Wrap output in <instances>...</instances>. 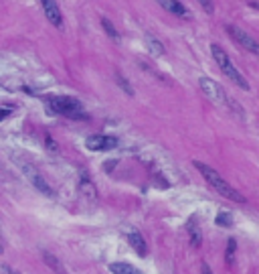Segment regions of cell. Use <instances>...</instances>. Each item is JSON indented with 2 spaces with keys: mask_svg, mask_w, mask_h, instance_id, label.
I'll return each instance as SVG.
<instances>
[{
  "mask_svg": "<svg viewBox=\"0 0 259 274\" xmlns=\"http://www.w3.org/2000/svg\"><path fill=\"white\" fill-rule=\"evenodd\" d=\"M128 244L136 250V254H138V256H146V254H148L146 240L142 238V234H140V232H130V234H128Z\"/></svg>",
  "mask_w": 259,
  "mask_h": 274,
  "instance_id": "obj_9",
  "label": "cell"
},
{
  "mask_svg": "<svg viewBox=\"0 0 259 274\" xmlns=\"http://www.w3.org/2000/svg\"><path fill=\"white\" fill-rule=\"evenodd\" d=\"M13 112V108H0V120H5Z\"/></svg>",
  "mask_w": 259,
  "mask_h": 274,
  "instance_id": "obj_22",
  "label": "cell"
},
{
  "mask_svg": "<svg viewBox=\"0 0 259 274\" xmlns=\"http://www.w3.org/2000/svg\"><path fill=\"white\" fill-rule=\"evenodd\" d=\"M200 274H213L211 266H209V264H206V262H202V264H200Z\"/></svg>",
  "mask_w": 259,
  "mask_h": 274,
  "instance_id": "obj_21",
  "label": "cell"
},
{
  "mask_svg": "<svg viewBox=\"0 0 259 274\" xmlns=\"http://www.w3.org/2000/svg\"><path fill=\"white\" fill-rule=\"evenodd\" d=\"M198 85H200V92L209 98L213 104H217V106H221V108H229V104H231V98L227 96V92L221 87V83H217L215 79H211V77H200L198 79Z\"/></svg>",
  "mask_w": 259,
  "mask_h": 274,
  "instance_id": "obj_5",
  "label": "cell"
},
{
  "mask_svg": "<svg viewBox=\"0 0 259 274\" xmlns=\"http://www.w3.org/2000/svg\"><path fill=\"white\" fill-rule=\"evenodd\" d=\"M116 79H118V85H120V87H122V89H124L128 96H134V89H132V85H130V83H128V81H126V79H124L120 73H116Z\"/></svg>",
  "mask_w": 259,
  "mask_h": 274,
  "instance_id": "obj_18",
  "label": "cell"
},
{
  "mask_svg": "<svg viewBox=\"0 0 259 274\" xmlns=\"http://www.w3.org/2000/svg\"><path fill=\"white\" fill-rule=\"evenodd\" d=\"M194 169L202 175V179L209 183L219 195H223V197H227V199H231V201H235V203H245V197H243L233 185H229L213 167H209V164H204V162H200V160H194Z\"/></svg>",
  "mask_w": 259,
  "mask_h": 274,
  "instance_id": "obj_1",
  "label": "cell"
},
{
  "mask_svg": "<svg viewBox=\"0 0 259 274\" xmlns=\"http://www.w3.org/2000/svg\"><path fill=\"white\" fill-rule=\"evenodd\" d=\"M85 146L95 152H106V150H114L118 146V138L106 136V134H93L85 140Z\"/></svg>",
  "mask_w": 259,
  "mask_h": 274,
  "instance_id": "obj_7",
  "label": "cell"
},
{
  "mask_svg": "<svg viewBox=\"0 0 259 274\" xmlns=\"http://www.w3.org/2000/svg\"><path fill=\"white\" fill-rule=\"evenodd\" d=\"M196 3L202 7V11L206 13V15H213V11H215V5H213V0H196Z\"/></svg>",
  "mask_w": 259,
  "mask_h": 274,
  "instance_id": "obj_19",
  "label": "cell"
},
{
  "mask_svg": "<svg viewBox=\"0 0 259 274\" xmlns=\"http://www.w3.org/2000/svg\"><path fill=\"white\" fill-rule=\"evenodd\" d=\"M0 254H5V246H3V242H0Z\"/></svg>",
  "mask_w": 259,
  "mask_h": 274,
  "instance_id": "obj_23",
  "label": "cell"
},
{
  "mask_svg": "<svg viewBox=\"0 0 259 274\" xmlns=\"http://www.w3.org/2000/svg\"><path fill=\"white\" fill-rule=\"evenodd\" d=\"M217 224H219L221 228H231V226H233V217H231V213L221 211V213L217 215Z\"/></svg>",
  "mask_w": 259,
  "mask_h": 274,
  "instance_id": "obj_17",
  "label": "cell"
},
{
  "mask_svg": "<svg viewBox=\"0 0 259 274\" xmlns=\"http://www.w3.org/2000/svg\"><path fill=\"white\" fill-rule=\"evenodd\" d=\"M227 33H229V37H231L239 47H243L245 51H249V53H253V55L259 53L257 41H255L251 35H247L243 29H239V27H235V25H227Z\"/></svg>",
  "mask_w": 259,
  "mask_h": 274,
  "instance_id": "obj_6",
  "label": "cell"
},
{
  "mask_svg": "<svg viewBox=\"0 0 259 274\" xmlns=\"http://www.w3.org/2000/svg\"><path fill=\"white\" fill-rule=\"evenodd\" d=\"M186 230H188V236H190V246H192V248H200V244H202V234H200V228H198V224H196L194 217L188 219Z\"/></svg>",
  "mask_w": 259,
  "mask_h": 274,
  "instance_id": "obj_10",
  "label": "cell"
},
{
  "mask_svg": "<svg viewBox=\"0 0 259 274\" xmlns=\"http://www.w3.org/2000/svg\"><path fill=\"white\" fill-rule=\"evenodd\" d=\"M110 272H114V274H144L140 268H136V266H132L128 262H112Z\"/></svg>",
  "mask_w": 259,
  "mask_h": 274,
  "instance_id": "obj_12",
  "label": "cell"
},
{
  "mask_svg": "<svg viewBox=\"0 0 259 274\" xmlns=\"http://www.w3.org/2000/svg\"><path fill=\"white\" fill-rule=\"evenodd\" d=\"M146 43H148V47H150V51H152V55H156V57H158V55H164V47L156 41V39H154V37H146Z\"/></svg>",
  "mask_w": 259,
  "mask_h": 274,
  "instance_id": "obj_15",
  "label": "cell"
},
{
  "mask_svg": "<svg viewBox=\"0 0 259 274\" xmlns=\"http://www.w3.org/2000/svg\"><path fill=\"white\" fill-rule=\"evenodd\" d=\"M43 260H45V264L53 270L55 274H67V270H65V266L61 264V260L57 258V256H53V254H45L43 256Z\"/></svg>",
  "mask_w": 259,
  "mask_h": 274,
  "instance_id": "obj_13",
  "label": "cell"
},
{
  "mask_svg": "<svg viewBox=\"0 0 259 274\" xmlns=\"http://www.w3.org/2000/svg\"><path fill=\"white\" fill-rule=\"evenodd\" d=\"M235 250H237V242H235V238H229L227 250H225V262H227L229 268L235 266Z\"/></svg>",
  "mask_w": 259,
  "mask_h": 274,
  "instance_id": "obj_14",
  "label": "cell"
},
{
  "mask_svg": "<svg viewBox=\"0 0 259 274\" xmlns=\"http://www.w3.org/2000/svg\"><path fill=\"white\" fill-rule=\"evenodd\" d=\"M0 270H3L5 274H23V272H19V270H15V268H11L9 264H3V266H0Z\"/></svg>",
  "mask_w": 259,
  "mask_h": 274,
  "instance_id": "obj_20",
  "label": "cell"
},
{
  "mask_svg": "<svg viewBox=\"0 0 259 274\" xmlns=\"http://www.w3.org/2000/svg\"><path fill=\"white\" fill-rule=\"evenodd\" d=\"M41 5H43V13L49 19V23L57 29H63V15L55 0H41Z\"/></svg>",
  "mask_w": 259,
  "mask_h": 274,
  "instance_id": "obj_8",
  "label": "cell"
},
{
  "mask_svg": "<svg viewBox=\"0 0 259 274\" xmlns=\"http://www.w3.org/2000/svg\"><path fill=\"white\" fill-rule=\"evenodd\" d=\"M47 102V108L51 110L53 114H59V116H67V118H87V114L83 112V106L79 100L71 98V96H51L45 100Z\"/></svg>",
  "mask_w": 259,
  "mask_h": 274,
  "instance_id": "obj_2",
  "label": "cell"
},
{
  "mask_svg": "<svg viewBox=\"0 0 259 274\" xmlns=\"http://www.w3.org/2000/svg\"><path fill=\"white\" fill-rule=\"evenodd\" d=\"M156 3L162 7V9H166L168 13H172V15H178V17H188V11L178 3V0H156Z\"/></svg>",
  "mask_w": 259,
  "mask_h": 274,
  "instance_id": "obj_11",
  "label": "cell"
},
{
  "mask_svg": "<svg viewBox=\"0 0 259 274\" xmlns=\"http://www.w3.org/2000/svg\"><path fill=\"white\" fill-rule=\"evenodd\" d=\"M101 27H103V31L108 33V37L110 39H114V41H120V35H118V31H116V27L108 21V19H101Z\"/></svg>",
  "mask_w": 259,
  "mask_h": 274,
  "instance_id": "obj_16",
  "label": "cell"
},
{
  "mask_svg": "<svg viewBox=\"0 0 259 274\" xmlns=\"http://www.w3.org/2000/svg\"><path fill=\"white\" fill-rule=\"evenodd\" d=\"M211 53H213V57H215V61H217V65H219V69L223 71V75H227V79H231L237 87H241V89H245V92H249V83H247V79L241 75V71L235 67V63L231 61V57L227 55V51H223V47H219V45H211Z\"/></svg>",
  "mask_w": 259,
  "mask_h": 274,
  "instance_id": "obj_3",
  "label": "cell"
},
{
  "mask_svg": "<svg viewBox=\"0 0 259 274\" xmlns=\"http://www.w3.org/2000/svg\"><path fill=\"white\" fill-rule=\"evenodd\" d=\"M15 160H19L21 171L25 173V177L29 179V183H31L37 191H41V193H43V195H47V197H53V195H55L53 187H51V185L45 181V177L39 173V169L35 167L33 162H27V160H23V158H15Z\"/></svg>",
  "mask_w": 259,
  "mask_h": 274,
  "instance_id": "obj_4",
  "label": "cell"
}]
</instances>
